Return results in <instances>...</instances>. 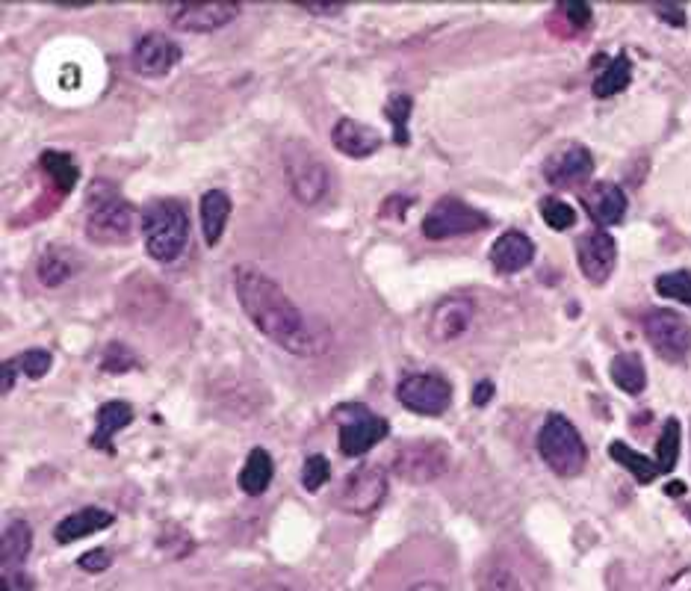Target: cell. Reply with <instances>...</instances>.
Returning a JSON list of instances; mask_svg holds the SVG:
<instances>
[{
    "instance_id": "f35d334b",
    "label": "cell",
    "mask_w": 691,
    "mask_h": 591,
    "mask_svg": "<svg viewBox=\"0 0 691 591\" xmlns=\"http://www.w3.org/2000/svg\"><path fill=\"white\" fill-rule=\"evenodd\" d=\"M562 12L573 27H588L591 24V6L588 3H565Z\"/></svg>"
},
{
    "instance_id": "f6af8a7d",
    "label": "cell",
    "mask_w": 691,
    "mask_h": 591,
    "mask_svg": "<svg viewBox=\"0 0 691 591\" xmlns=\"http://www.w3.org/2000/svg\"><path fill=\"white\" fill-rule=\"evenodd\" d=\"M408 591H449V589H446V586H440V583H432V580H423V583L411 586Z\"/></svg>"
},
{
    "instance_id": "60d3db41",
    "label": "cell",
    "mask_w": 691,
    "mask_h": 591,
    "mask_svg": "<svg viewBox=\"0 0 691 591\" xmlns=\"http://www.w3.org/2000/svg\"><path fill=\"white\" fill-rule=\"evenodd\" d=\"M656 15L674 27H683L686 24V9L683 6H656Z\"/></svg>"
},
{
    "instance_id": "8992f818",
    "label": "cell",
    "mask_w": 691,
    "mask_h": 591,
    "mask_svg": "<svg viewBox=\"0 0 691 591\" xmlns=\"http://www.w3.org/2000/svg\"><path fill=\"white\" fill-rule=\"evenodd\" d=\"M284 172H287V187L302 204H319L328 193V169L322 160H316L308 148L299 142L287 145L284 151Z\"/></svg>"
},
{
    "instance_id": "d6a6232c",
    "label": "cell",
    "mask_w": 691,
    "mask_h": 591,
    "mask_svg": "<svg viewBox=\"0 0 691 591\" xmlns=\"http://www.w3.org/2000/svg\"><path fill=\"white\" fill-rule=\"evenodd\" d=\"M541 216H544L547 228H553V231H567L576 222V210L562 198H544L541 201Z\"/></svg>"
},
{
    "instance_id": "d4e9b609",
    "label": "cell",
    "mask_w": 691,
    "mask_h": 591,
    "mask_svg": "<svg viewBox=\"0 0 691 591\" xmlns=\"http://www.w3.org/2000/svg\"><path fill=\"white\" fill-rule=\"evenodd\" d=\"M612 379L624 394L638 396L647 388V370H644V364H641V358L635 352H621L612 361Z\"/></svg>"
},
{
    "instance_id": "83f0119b",
    "label": "cell",
    "mask_w": 691,
    "mask_h": 591,
    "mask_svg": "<svg viewBox=\"0 0 691 591\" xmlns=\"http://www.w3.org/2000/svg\"><path fill=\"white\" fill-rule=\"evenodd\" d=\"M609 456L618 461V464H624L629 473L635 476V482H641V485H647V482H653V479L659 476L656 461L641 456V453H635V450H632L629 444H624V441H612Z\"/></svg>"
},
{
    "instance_id": "ffe728a7",
    "label": "cell",
    "mask_w": 691,
    "mask_h": 591,
    "mask_svg": "<svg viewBox=\"0 0 691 591\" xmlns=\"http://www.w3.org/2000/svg\"><path fill=\"white\" fill-rule=\"evenodd\" d=\"M231 216V198L225 190H207L201 196V234L207 246H216L228 228Z\"/></svg>"
},
{
    "instance_id": "4fadbf2b",
    "label": "cell",
    "mask_w": 691,
    "mask_h": 591,
    "mask_svg": "<svg viewBox=\"0 0 691 591\" xmlns=\"http://www.w3.org/2000/svg\"><path fill=\"white\" fill-rule=\"evenodd\" d=\"M594 172V157L585 145L579 142H567L562 145L547 163H544V178L547 184L559 187V190H570V187H582Z\"/></svg>"
},
{
    "instance_id": "5b68a950",
    "label": "cell",
    "mask_w": 691,
    "mask_h": 591,
    "mask_svg": "<svg viewBox=\"0 0 691 591\" xmlns=\"http://www.w3.org/2000/svg\"><path fill=\"white\" fill-rule=\"evenodd\" d=\"M488 228V216L476 207H470L461 198H440L435 207L423 219V234L429 240H449V237H464Z\"/></svg>"
},
{
    "instance_id": "f546056e",
    "label": "cell",
    "mask_w": 691,
    "mask_h": 591,
    "mask_svg": "<svg viewBox=\"0 0 691 591\" xmlns=\"http://www.w3.org/2000/svg\"><path fill=\"white\" fill-rule=\"evenodd\" d=\"M42 169L51 175V181L63 190V193H71L74 184H77V166L74 160L65 154V151H45L42 154Z\"/></svg>"
},
{
    "instance_id": "8fae6325",
    "label": "cell",
    "mask_w": 691,
    "mask_h": 591,
    "mask_svg": "<svg viewBox=\"0 0 691 591\" xmlns=\"http://www.w3.org/2000/svg\"><path fill=\"white\" fill-rule=\"evenodd\" d=\"M240 3H175L166 9L169 21L184 33H213L240 15Z\"/></svg>"
},
{
    "instance_id": "2e32d148",
    "label": "cell",
    "mask_w": 691,
    "mask_h": 591,
    "mask_svg": "<svg viewBox=\"0 0 691 591\" xmlns=\"http://www.w3.org/2000/svg\"><path fill=\"white\" fill-rule=\"evenodd\" d=\"M582 207H585V213L591 216L594 225L609 228V225L624 222V216H627V193L612 181H597L582 193Z\"/></svg>"
},
{
    "instance_id": "d6986e66",
    "label": "cell",
    "mask_w": 691,
    "mask_h": 591,
    "mask_svg": "<svg viewBox=\"0 0 691 591\" xmlns=\"http://www.w3.org/2000/svg\"><path fill=\"white\" fill-rule=\"evenodd\" d=\"M535 258V243L523 231H505L491 246V263L500 275H514L523 272Z\"/></svg>"
},
{
    "instance_id": "8d00e7d4",
    "label": "cell",
    "mask_w": 691,
    "mask_h": 591,
    "mask_svg": "<svg viewBox=\"0 0 691 591\" xmlns=\"http://www.w3.org/2000/svg\"><path fill=\"white\" fill-rule=\"evenodd\" d=\"M51 364H54V358L48 349H30L18 358V367L24 370L27 379H42L51 370Z\"/></svg>"
},
{
    "instance_id": "7c38bea8",
    "label": "cell",
    "mask_w": 691,
    "mask_h": 591,
    "mask_svg": "<svg viewBox=\"0 0 691 591\" xmlns=\"http://www.w3.org/2000/svg\"><path fill=\"white\" fill-rule=\"evenodd\" d=\"M576 258H579V269L591 284H606L609 275L615 272V261H618V243L609 231L597 228L579 237L576 243Z\"/></svg>"
},
{
    "instance_id": "484cf974",
    "label": "cell",
    "mask_w": 691,
    "mask_h": 591,
    "mask_svg": "<svg viewBox=\"0 0 691 591\" xmlns=\"http://www.w3.org/2000/svg\"><path fill=\"white\" fill-rule=\"evenodd\" d=\"M479 591H526V586L508 562L491 559L479 568Z\"/></svg>"
},
{
    "instance_id": "7bdbcfd3",
    "label": "cell",
    "mask_w": 691,
    "mask_h": 591,
    "mask_svg": "<svg viewBox=\"0 0 691 591\" xmlns=\"http://www.w3.org/2000/svg\"><path fill=\"white\" fill-rule=\"evenodd\" d=\"M414 204V198H390V201H384V207H381V213H387V210H393L390 216H402V210H408Z\"/></svg>"
},
{
    "instance_id": "7dc6e473",
    "label": "cell",
    "mask_w": 691,
    "mask_h": 591,
    "mask_svg": "<svg viewBox=\"0 0 691 591\" xmlns=\"http://www.w3.org/2000/svg\"><path fill=\"white\" fill-rule=\"evenodd\" d=\"M668 494H686V485H683V482H674V485H668Z\"/></svg>"
},
{
    "instance_id": "74e56055",
    "label": "cell",
    "mask_w": 691,
    "mask_h": 591,
    "mask_svg": "<svg viewBox=\"0 0 691 591\" xmlns=\"http://www.w3.org/2000/svg\"><path fill=\"white\" fill-rule=\"evenodd\" d=\"M113 565V556L107 550H89L77 559V568H83L86 574H101Z\"/></svg>"
},
{
    "instance_id": "4dcf8cb0",
    "label": "cell",
    "mask_w": 691,
    "mask_h": 591,
    "mask_svg": "<svg viewBox=\"0 0 691 591\" xmlns=\"http://www.w3.org/2000/svg\"><path fill=\"white\" fill-rule=\"evenodd\" d=\"M677 459H680V423L677 420H668L659 441H656V467L659 473H671L677 467Z\"/></svg>"
},
{
    "instance_id": "5bb4252c",
    "label": "cell",
    "mask_w": 691,
    "mask_h": 591,
    "mask_svg": "<svg viewBox=\"0 0 691 591\" xmlns=\"http://www.w3.org/2000/svg\"><path fill=\"white\" fill-rule=\"evenodd\" d=\"M181 63V48L166 33H145L133 45V68L142 77H163Z\"/></svg>"
},
{
    "instance_id": "ab89813d",
    "label": "cell",
    "mask_w": 691,
    "mask_h": 591,
    "mask_svg": "<svg viewBox=\"0 0 691 591\" xmlns=\"http://www.w3.org/2000/svg\"><path fill=\"white\" fill-rule=\"evenodd\" d=\"M659 591H691V565L683 568V571H677L674 577H668Z\"/></svg>"
},
{
    "instance_id": "c3c4849f",
    "label": "cell",
    "mask_w": 691,
    "mask_h": 591,
    "mask_svg": "<svg viewBox=\"0 0 691 591\" xmlns=\"http://www.w3.org/2000/svg\"><path fill=\"white\" fill-rule=\"evenodd\" d=\"M260 591H293V589H284V586H266V589Z\"/></svg>"
},
{
    "instance_id": "1f68e13d",
    "label": "cell",
    "mask_w": 691,
    "mask_h": 591,
    "mask_svg": "<svg viewBox=\"0 0 691 591\" xmlns=\"http://www.w3.org/2000/svg\"><path fill=\"white\" fill-rule=\"evenodd\" d=\"M656 293L662 299H671V302H680V305H689L691 308V272L677 269V272L659 275L656 278Z\"/></svg>"
},
{
    "instance_id": "cb8c5ba5",
    "label": "cell",
    "mask_w": 691,
    "mask_h": 591,
    "mask_svg": "<svg viewBox=\"0 0 691 591\" xmlns=\"http://www.w3.org/2000/svg\"><path fill=\"white\" fill-rule=\"evenodd\" d=\"M272 473H275V464H272V456L263 450V447H254L249 453V459L240 470V488L249 494V497H260L269 482H272Z\"/></svg>"
},
{
    "instance_id": "6da1fadb",
    "label": "cell",
    "mask_w": 691,
    "mask_h": 591,
    "mask_svg": "<svg viewBox=\"0 0 691 591\" xmlns=\"http://www.w3.org/2000/svg\"><path fill=\"white\" fill-rule=\"evenodd\" d=\"M234 293L243 314L266 340L278 343L284 352L296 358L322 355L328 346V331L299 311V305L260 269L237 266L234 269Z\"/></svg>"
},
{
    "instance_id": "e575fe53",
    "label": "cell",
    "mask_w": 691,
    "mask_h": 591,
    "mask_svg": "<svg viewBox=\"0 0 691 591\" xmlns=\"http://www.w3.org/2000/svg\"><path fill=\"white\" fill-rule=\"evenodd\" d=\"M328 479H331V464H328L325 456H311V459L305 461V467H302V485L311 494H316L319 488H325Z\"/></svg>"
},
{
    "instance_id": "f1b7e54d",
    "label": "cell",
    "mask_w": 691,
    "mask_h": 591,
    "mask_svg": "<svg viewBox=\"0 0 691 591\" xmlns=\"http://www.w3.org/2000/svg\"><path fill=\"white\" fill-rule=\"evenodd\" d=\"M74 275V261L65 249H48L39 261V281L45 287H60Z\"/></svg>"
},
{
    "instance_id": "e0dca14e",
    "label": "cell",
    "mask_w": 691,
    "mask_h": 591,
    "mask_svg": "<svg viewBox=\"0 0 691 591\" xmlns=\"http://www.w3.org/2000/svg\"><path fill=\"white\" fill-rule=\"evenodd\" d=\"M384 438H387V420H381L376 414H367V411L358 414V417H352V420H346L340 426V432H337L340 450L349 459L364 456L367 450H373Z\"/></svg>"
},
{
    "instance_id": "7a4b0ae2",
    "label": "cell",
    "mask_w": 691,
    "mask_h": 591,
    "mask_svg": "<svg viewBox=\"0 0 691 591\" xmlns=\"http://www.w3.org/2000/svg\"><path fill=\"white\" fill-rule=\"evenodd\" d=\"M142 240L151 261L172 263L189 243V213L178 198H154L142 210Z\"/></svg>"
},
{
    "instance_id": "9c48e42d",
    "label": "cell",
    "mask_w": 691,
    "mask_h": 591,
    "mask_svg": "<svg viewBox=\"0 0 691 591\" xmlns=\"http://www.w3.org/2000/svg\"><path fill=\"white\" fill-rule=\"evenodd\" d=\"M396 399L423 417H438L452 405V385L440 373H411L399 382Z\"/></svg>"
},
{
    "instance_id": "ba28073f",
    "label": "cell",
    "mask_w": 691,
    "mask_h": 591,
    "mask_svg": "<svg viewBox=\"0 0 691 591\" xmlns=\"http://www.w3.org/2000/svg\"><path fill=\"white\" fill-rule=\"evenodd\" d=\"M644 337L650 340V346L656 349V355H662L665 361H686L691 352V326L689 320L671 308H659L650 311L644 317Z\"/></svg>"
},
{
    "instance_id": "30bf717a",
    "label": "cell",
    "mask_w": 691,
    "mask_h": 591,
    "mask_svg": "<svg viewBox=\"0 0 691 591\" xmlns=\"http://www.w3.org/2000/svg\"><path fill=\"white\" fill-rule=\"evenodd\" d=\"M443 470H446V447L435 441L402 444L393 459V473H399L405 482H414V485L435 482Z\"/></svg>"
},
{
    "instance_id": "ac0fdd59",
    "label": "cell",
    "mask_w": 691,
    "mask_h": 591,
    "mask_svg": "<svg viewBox=\"0 0 691 591\" xmlns=\"http://www.w3.org/2000/svg\"><path fill=\"white\" fill-rule=\"evenodd\" d=\"M331 142H334V148L340 154L361 160V157L376 154L378 148L384 145V136L373 125H364L358 119H340L334 125V131H331Z\"/></svg>"
},
{
    "instance_id": "7402d4cb",
    "label": "cell",
    "mask_w": 691,
    "mask_h": 591,
    "mask_svg": "<svg viewBox=\"0 0 691 591\" xmlns=\"http://www.w3.org/2000/svg\"><path fill=\"white\" fill-rule=\"evenodd\" d=\"M133 420V408L125 399H113L104 402L98 408V432H95V447H104L107 453H113V435H119L125 426Z\"/></svg>"
},
{
    "instance_id": "52a82bcc",
    "label": "cell",
    "mask_w": 691,
    "mask_h": 591,
    "mask_svg": "<svg viewBox=\"0 0 691 591\" xmlns=\"http://www.w3.org/2000/svg\"><path fill=\"white\" fill-rule=\"evenodd\" d=\"M387 497V470L378 464H364L346 476L337 494V506L349 515H373Z\"/></svg>"
},
{
    "instance_id": "836d02e7",
    "label": "cell",
    "mask_w": 691,
    "mask_h": 591,
    "mask_svg": "<svg viewBox=\"0 0 691 591\" xmlns=\"http://www.w3.org/2000/svg\"><path fill=\"white\" fill-rule=\"evenodd\" d=\"M411 110H414V101H411L408 95H393V98L387 101V107H384L387 119H390L393 128H396V145H408V131H405V125H408Z\"/></svg>"
},
{
    "instance_id": "ee69618b",
    "label": "cell",
    "mask_w": 691,
    "mask_h": 591,
    "mask_svg": "<svg viewBox=\"0 0 691 591\" xmlns=\"http://www.w3.org/2000/svg\"><path fill=\"white\" fill-rule=\"evenodd\" d=\"M15 370H18V361L3 364V394H9V388L15 385Z\"/></svg>"
},
{
    "instance_id": "b9f144b4",
    "label": "cell",
    "mask_w": 691,
    "mask_h": 591,
    "mask_svg": "<svg viewBox=\"0 0 691 591\" xmlns=\"http://www.w3.org/2000/svg\"><path fill=\"white\" fill-rule=\"evenodd\" d=\"M491 396H494V385L485 379V382H482V385H476V391H473V405H479V408H482V405H488V402H491Z\"/></svg>"
},
{
    "instance_id": "44dd1931",
    "label": "cell",
    "mask_w": 691,
    "mask_h": 591,
    "mask_svg": "<svg viewBox=\"0 0 691 591\" xmlns=\"http://www.w3.org/2000/svg\"><path fill=\"white\" fill-rule=\"evenodd\" d=\"M110 524H113L110 512H104V509H80V512L68 515L57 524L54 538H57V544H74V541H80L86 535H95V532L107 529Z\"/></svg>"
},
{
    "instance_id": "3957f363",
    "label": "cell",
    "mask_w": 691,
    "mask_h": 591,
    "mask_svg": "<svg viewBox=\"0 0 691 591\" xmlns=\"http://www.w3.org/2000/svg\"><path fill=\"white\" fill-rule=\"evenodd\" d=\"M538 453H541L544 464L562 479L579 476L588 464L585 441L565 414H550L544 420V426L538 432Z\"/></svg>"
},
{
    "instance_id": "603a6c76",
    "label": "cell",
    "mask_w": 691,
    "mask_h": 591,
    "mask_svg": "<svg viewBox=\"0 0 691 591\" xmlns=\"http://www.w3.org/2000/svg\"><path fill=\"white\" fill-rule=\"evenodd\" d=\"M33 550V529L27 521H9L3 529V547H0V562L3 568H18L27 562Z\"/></svg>"
},
{
    "instance_id": "d590c367",
    "label": "cell",
    "mask_w": 691,
    "mask_h": 591,
    "mask_svg": "<svg viewBox=\"0 0 691 591\" xmlns=\"http://www.w3.org/2000/svg\"><path fill=\"white\" fill-rule=\"evenodd\" d=\"M133 367H136V358H133V352H130L127 346H122V343H110V346L104 349L101 370H107V373H127V370H133Z\"/></svg>"
},
{
    "instance_id": "681fc988",
    "label": "cell",
    "mask_w": 691,
    "mask_h": 591,
    "mask_svg": "<svg viewBox=\"0 0 691 591\" xmlns=\"http://www.w3.org/2000/svg\"><path fill=\"white\" fill-rule=\"evenodd\" d=\"M689 518H691V509H689Z\"/></svg>"
},
{
    "instance_id": "277c9868",
    "label": "cell",
    "mask_w": 691,
    "mask_h": 591,
    "mask_svg": "<svg viewBox=\"0 0 691 591\" xmlns=\"http://www.w3.org/2000/svg\"><path fill=\"white\" fill-rule=\"evenodd\" d=\"M130 231H133V207L113 187L104 184V190H101V181H95L89 201H86V234H89V240L122 246L130 240Z\"/></svg>"
},
{
    "instance_id": "bcb514c9",
    "label": "cell",
    "mask_w": 691,
    "mask_h": 591,
    "mask_svg": "<svg viewBox=\"0 0 691 591\" xmlns=\"http://www.w3.org/2000/svg\"><path fill=\"white\" fill-rule=\"evenodd\" d=\"M308 12H314V15H328V12H340L343 6H305Z\"/></svg>"
},
{
    "instance_id": "9a60e30c",
    "label": "cell",
    "mask_w": 691,
    "mask_h": 591,
    "mask_svg": "<svg viewBox=\"0 0 691 591\" xmlns=\"http://www.w3.org/2000/svg\"><path fill=\"white\" fill-rule=\"evenodd\" d=\"M473 317H476V302L470 296H446L432 311L429 334L435 343H452L470 329Z\"/></svg>"
},
{
    "instance_id": "4316f807",
    "label": "cell",
    "mask_w": 691,
    "mask_h": 591,
    "mask_svg": "<svg viewBox=\"0 0 691 591\" xmlns=\"http://www.w3.org/2000/svg\"><path fill=\"white\" fill-rule=\"evenodd\" d=\"M632 80V60L627 54H618L609 66L600 71V77L594 80V95L597 98H612L618 92H624Z\"/></svg>"
}]
</instances>
